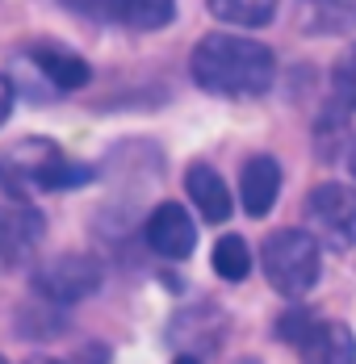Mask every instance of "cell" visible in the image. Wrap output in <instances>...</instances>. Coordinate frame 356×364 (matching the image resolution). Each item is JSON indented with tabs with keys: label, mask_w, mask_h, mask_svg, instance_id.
<instances>
[{
	"label": "cell",
	"mask_w": 356,
	"mask_h": 364,
	"mask_svg": "<svg viewBox=\"0 0 356 364\" xmlns=\"http://www.w3.org/2000/svg\"><path fill=\"white\" fill-rule=\"evenodd\" d=\"M189 72L193 84L210 97H231V101H248L264 97L277 80V59L264 42L244 34H206L193 55H189Z\"/></svg>",
	"instance_id": "6da1fadb"
},
{
	"label": "cell",
	"mask_w": 356,
	"mask_h": 364,
	"mask_svg": "<svg viewBox=\"0 0 356 364\" xmlns=\"http://www.w3.org/2000/svg\"><path fill=\"white\" fill-rule=\"evenodd\" d=\"M88 181L93 168L68 159V151L51 139H21L0 151V188L9 201H30L34 193H63Z\"/></svg>",
	"instance_id": "7a4b0ae2"
},
{
	"label": "cell",
	"mask_w": 356,
	"mask_h": 364,
	"mask_svg": "<svg viewBox=\"0 0 356 364\" xmlns=\"http://www.w3.org/2000/svg\"><path fill=\"white\" fill-rule=\"evenodd\" d=\"M319 239L302 226H281L260 243V268L264 281L281 297H306L319 285Z\"/></svg>",
	"instance_id": "3957f363"
},
{
	"label": "cell",
	"mask_w": 356,
	"mask_h": 364,
	"mask_svg": "<svg viewBox=\"0 0 356 364\" xmlns=\"http://www.w3.org/2000/svg\"><path fill=\"white\" fill-rule=\"evenodd\" d=\"M277 335L298 348L302 364H356V335L335 318L289 310L277 323Z\"/></svg>",
	"instance_id": "277c9868"
},
{
	"label": "cell",
	"mask_w": 356,
	"mask_h": 364,
	"mask_svg": "<svg viewBox=\"0 0 356 364\" xmlns=\"http://www.w3.org/2000/svg\"><path fill=\"white\" fill-rule=\"evenodd\" d=\"M101 281H105V268L88 252H59L34 268V289L51 306H75L101 289Z\"/></svg>",
	"instance_id": "5b68a950"
},
{
	"label": "cell",
	"mask_w": 356,
	"mask_h": 364,
	"mask_svg": "<svg viewBox=\"0 0 356 364\" xmlns=\"http://www.w3.org/2000/svg\"><path fill=\"white\" fill-rule=\"evenodd\" d=\"M306 222H310V235L327 247L335 252L356 247V188L335 181L315 184L306 197Z\"/></svg>",
	"instance_id": "8992f818"
},
{
	"label": "cell",
	"mask_w": 356,
	"mask_h": 364,
	"mask_svg": "<svg viewBox=\"0 0 356 364\" xmlns=\"http://www.w3.org/2000/svg\"><path fill=\"white\" fill-rule=\"evenodd\" d=\"M46 226L30 201H4L0 205V272H13L21 264H30L42 243Z\"/></svg>",
	"instance_id": "52a82bcc"
},
{
	"label": "cell",
	"mask_w": 356,
	"mask_h": 364,
	"mask_svg": "<svg viewBox=\"0 0 356 364\" xmlns=\"http://www.w3.org/2000/svg\"><path fill=\"white\" fill-rule=\"evenodd\" d=\"M193 243H197V226H193L184 205L164 201L147 214V247L159 259H189Z\"/></svg>",
	"instance_id": "ba28073f"
},
{
	"label": "cell",
	"mask_w": 356,
	"mask_h": 364,
	"mask_svg": "<svg viewBox=\"0 0 356 364\" xmlns=\"http://www.w3.org/2000/svg\"><path fill=\"white\" fill-rule=\"evenodd\" d=\"M281 193V164L273 155H251L244 164V176H239V197H244V210L251 218H264L273 210Z\"/></svg>",
	"instance_id": "9c48e42d"
},
{
	"label": "cell",
	"mask_w": 356,
	"mask_h": 364,
	"mask_svg": "<svg viewBox=\"0 0 356 364\" xmlns=\"http://www.w3.org/2000/svg\"><path fill=\"white\" fill-rule=\"evenodd\" d=\"M184 188H189V201L197 205V214H201L206 222H226L231 218V193H226V181L214 172L210 164H189Z\"/></svg>",
	"instance_id": "30bf717a"
},
{
	"label": "cell",
	"mask_w": 356,
	"mask_h": 364,
	"mask_svg": "<svg viewBox=\"0 0 356 364\" xmlns=\"http://www.w3.org/2000/svg\"><path fill=\"white\" fill-rule=\"evenodd\" d=\"M30 63L38 68V75L51 84V88H59V92H71V88H84L88 84V63L80 59V55H71L68 46H34L30 50Z\"/></svg>",
	"instance_id": "8fae6325"
},
{
	"label": "cell",
	"mask_w": 356,
	"mask_h": 364,
	"mask_svg": "<svg viewBox=\"0 0 356 364\" xmlns=\"http://www.w3.org/2000/svg\"><path fill=\"white\" fill-rule=\"evenodd\" d=\"M101 9H105L109 21H117L126 30H139V34L164 30L177 17V0H101Z\"/></svg>",
	"instance_id": "7c38bea8"
},
{
	"label": "cell",
	"mask_w": 356,
	"mask_h": 364,
	"mask_svg": "<svg viewBox=\"0 0 356 364\" xmlns=\"http://www.w3.org/2000/svg\"><path fill=\"white\" fill-rule=\"evenodd\" d=\"M210 13L226 26H244V30H256V26H268L277 17V0H206Z\"/></svg>",
	"instance_id": "4fadbf2b"
},
{
	"label": "cell",
	"mask_w": 356,
	"mask_h": 364,
	"mask_svg": "<svg viewBox=\"0 0 356 364\" xmlns=\"http://www.w3.org/2000/svg\"><path fill=\"white\" fill-rule=\"evenodd\" d=\"M214 272L222 281H244L251 272V252L239 235H226V239L214 243Z\"/></svg>",
	"instance_id": "5bb4252c"
},
{
	"label": "cell",
	"mask_w": 356,
	"mask_h": 364,
	"mask_svg": "<svg viewBox=\"0 0 356 364\" xmlns=\"http://www.w3.org/2000/svg\"><path fill=\"white\" fill-rule=\"evenodd\" d=\"M335 97H344V101L356 105V46L335 63Z\"/></svg>",
	"instance_id": "9a60e30c"
},
{
	"label": "cell",
	"mask_w": 356,
	"mask_h": 364,
	"mask_svg": "<svg viewBox=\"0 0 356 364\" xmlns=\"http://www.w3.org/2000/svg\"><path fill=\"white\" fill-rule=\"evenodd\" d=\"M26 364H105V348H84L71 360H55V356H30Z\"/></svg>",
	"instance_id": "2e32d148"
},
{
	"label": "cell",
	"mask_w": 356,
	"mask_h": 364,
	"mask_svg": "<svg viewBox=\"0 0 356 364\" xmlns=\"http://www.w3.org/2000/svg\"><path fill=\"white\" fill-rule=\"evenodd\" d=\"M13 101H17V88H13V80H9V75H0V126L9 122V113H13Z\"/></svg>",
	"instance_id": "e0dca14e"
},
{
	"label": "cell",
	"mask_w": 356,
	"mask_h": 364,
	"mask_svg": "<svg viewBox=\"0 0 356 364\" xmlns=\"http://www.w3.org/2000/svg\"><path fill=\"white\" fill-rule=\"evenodd\" d=\"M348 168H352V176H356V143H352V155H348Z\"/></svg>",
	"instance_id": "ac0fdd59"
},
{
	"label": "cell",
	"mask_w": 356,
	"mask_h": 364,
	"mask_svg": "<svg viewBox=\"0 0 356 364\" xmlns=\"http://www.w3.org/2000/svg\"><path fill=\"white\" fill-rule=\"evenodd\" d=\"M172 364H197V360H193V356H177Z\"/></svg>",
	"instance_id": "d6986e66"
},
{
	"label": "cell",
	"mask_w": 356,
	"mask_h": 364,
	"mask_svg": "<svg viewBox=\"0 0 356 364\" xmlns=\"http://www.w3.org/2000/svg\"><path fill=\"white\" fill-rule=\"evenodd\" d=\"M239 364H260V360H239Z\"/></svg>",
	"instance_id": "ffe728a7"
},
{
	"label": "cell",
	"mask_w": 356,
	"mask_h": 364,
	"mask_svg": "<svg viewBox=\"0 0 356 364\" xmlns=\"http://www.w3.org/2000/svg\"><path fill=\"white\" fill-rule=\"evenodd\" d=\"M306 4H315V0H306Z\"/></svg>",
	"instance_id": "44dd1931"
},
{
	"label": "cell",
	"mask_w": 356,
	"mask_h": 364,
	"mask_svg": "<svg viewBox=\"0 0 356 364\" xmlns=\"http://www.w3.org/2000/svg\"><path fill=\"white\" fill-rule=\"evenodd\" d=\"M0 364H4V356H0Z\"/></svg>",
	"instance_id": "7402d4cb"
}]
</instances>
